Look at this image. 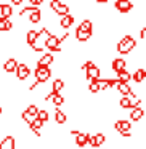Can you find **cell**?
<instances>
[{"label":"cell","mask_w":146,"mask_h":149,"mask_svg":"<svg viewBox=\"0 0 146 149\" xmlns=\"http://www.w3.org/2000/svg\"><path fill=\"white\" fill-rule=\"evenodd\" d=\"M16 143H15V138L13 136H7L0 141V149H15Z\"/></svg>","instance_id":"obj_12"},{"label":"cell","mask_w":146,"mask_h":149,"mask_svg":"<svg viewBox=\"0 0 146 149\" xmlns=\"http://www.w3.org/2000/svg\"><path fill=\"white\" fill-rule=\"evenodd\" d=\"M55 120H56V123H66V120H68V116H66L63 111L56 109V112H55Z\"/></svg>","instance_id":"obj_28"},{"label":"cell","mask_w":146,"mask_h":149,"mask_svg":"<svg viewBox=\"0 0 146 149\" xmlns=\"http://www.w3.org/2000/svg\"><path fill=\"white\" fill-rule=\"evenodd\" d=\"M132 79H133V80L136 82V84H141V82H143V80H145V79H146V71H145V69H143V68H140L138 71H135V72H133Z\"/></svg>","instance_id":"obj_18"},{"label":"cell","mask_w":146,"mask_h":149,"mask_svg":"<svg viewBox=\"0 0 146 149\" xmlns=\"http://www.w3.org/2000/svg\"><path fill=\"white\" fill-rule=\"evenodd\" d=\"M143 116H145V111H143V107L136 106V107H132V109H130V120H133V122H138V120H141Z\"/></svg>","instance_id":"obj_9"},{"label":"cell","mask_w":146,"mask_h":149,"mask_svg":"<svg viewBox=\"0 0 146 149\" xmlns=\"http://www.w3.org/2000/svg\"><path fill=\"white\" fill-rule=\"evenodd\" d=\"M36 37H37V31H29V32L26 34V42L29 43V45H32Z\"/></svg>","instance_id":"obj_30"},{"label":"cell","mask_w":146,"mask_h":149,"mask_svg":"<svg viewBox=\"0 0 146 149\" xmlns=\"http://www.w3.org/2000/svg\"><path fill=\"white\" fill-rule=\"evenodd\" d=\"M47 100H50L55 106H61L63 103H64V98H63V95H59V93H55V91H52V93L47 96Z\"/></svg>","instance_id":"obj_13"},{"label":"cell","mask_w":146,"mask_h":149,"mask_svg":"<svg viewBox=\"0 0 146 149\" xmlns=\"http://www.w3.org/2000/svg\"><path fill=\"white\" fill-rule=\"evenodd\" d=\"M29 127H31V130H34V133H36V132H39V130L43 127V122L39 119V117H34V119L31 120Z\"/></svg>","instance_id":"obj_23"},{"label":"cell","mask_w":146,"mask_h":149,"mask_svg":"<svg viewBox=\"0 0 146 149\" xmlns=\"http://www.w3.org/2000/svg\"><path fill=\"white\" fill-rule=\"evenodd\" d=\"M96 3H106V0H95Z\"/></svg>","instance_id":"obj_41"},{"label":"cell","mask_w":146,"mask_h":149,"mask_svg":"<svg viewBox=\"0 0 146 149\" xmlns=\"http://www.w3.org/2000/svg\"><path fill=\"white\" fill-rule=\"evenodd\" d=\"M2 111H3V109H2V106H0V114H2Z\"/></svg>","instance_id":"obj_42"},{"label":"cell","mask_w":146,"mask_h":149,"mask_svg":"<svg viewBox=\"0 0 146 149\" xmlns=\"http://www.w3.org/2000/svg\"><path fill=\"white\" fill-rule=\"evenodd\" d=\"M61 42H59V39L56 36H53V34H50L48 37H47L45 40V48H48L52 53H59L61 52Z\"/></svg>","instance_id":"obj_3"},{"label":"cell","mask_w":146,"mask_h":149,"mask_svg":"<svg viewBox=\"0 0 146 149\" xmlns=\"http://www.w3.org/2000/svg\"><path fill=\"white\" fill-rule=\"evenodd\" d=\"M79 29L87 31V32H93V23H92L90 19H85V21H82V23L79 24Z\"/></svg>","instance_id":"obj_26"},{"label":"cell","mask_w":146,"mask_h":149,"mask_svg":"<svg viewBox=\"0 0 146 149\" xmlns=\"http://www.w3.org/2000/svg\"><path fill=\"white\" fill-rule=\"evenodd\" d=\"M92 34L93 32H87V31H82V29H75V39L79 40V42H87V40H90Z\"/></svg>","instance_id":"obj_14"},{"label":"cell","mask_w":146,"mask_h":149,"mask_svg":"<svg viewBox=\"0 0 146 149\" xmlns=\"http://www.w3.org/2000/svg\"><path fill=\"white\" fill-rule=\"evenodd\" d=\"M26 112H29L32 117H36L37 112H39V107H37L36 104H29V106H27V109H26Z\"/></svg>","instance_id":"obj_35"},{"label":"cell","mask_w":146,"mask_h":149,"mask_svg":"<svg viewBox=\"0 0 146 149\" xmlns=\"http://www.w3.org/2000/svg\"><path fill=\"white\" fill-rule=\"evenodd\" d=\"M88 90H90L92 93H98V91H100V87H98L96 79H95V80H90V85H88Z\"/></svg>","instance_id":"obj_34"},{"label":"cell","mask_w":146,"mask_h":149,"mask_svg":"<svg viewBox=\"0 0 146 149\" xmlns=\"http://www.w3.org/2000/svg\"><path fill=\"white\" fill-rule=\"evenodd\" d=\"M96 82H98V87H100V91L109 88V85H108V79H96Z\"/></svg>","instance_id":"obj_33"},{"label":"cell","mask_w":146,"mask_h":149,"mask_svg":"<svg viewBox=\"0 0 146 149\" xmlns=\"http://www.w3.org/2000/svg\"><path fill=\"white\" fill-rule=\"evenodd\" d=\"M56 15H58V16H64V15H68L69 13V5H66V3H61V2H59L58 5H56V8L55 10Z\"/></svg>","instance_id":"obj_19"},{"label":"cell","mask_w":146,"mask_h":149,"mask_svg":"<svg viewBox=\"0 0 146 149\" xmlns=\"http://www.w3.org/2000/svg\"><path fill=\"white\" fill-rule=\"evenodd\" d=\"M85 75H87V79L88 80H95V79H100V75H101V71H100V68L98 66H90V68L85 71Z\"/></svg>","instance_id":"obj_7"},{"label":"cell","mask_w":146,"mask_h":149,"mask_svg":"<svg viewBox=\"0 0 146 149\" xmlns=\"http://www.w3.org/2000/svg\"><path fill=\"white\" fill-rule=\"evenodd\" d=\"M53 59H55V56H53L52 53H45V55H42V58L37 61V66H47V68H48L53 63Z\"/></svg>","instance_id":"obj_15"},{"label":"cell","mask_w":146,"mask_h":149,"mask_svg":"<svg viewBox=\"0 0 146 149\" xmlns=\"http://www.w3.org/2000/svg\"><path fill=\"white\" fill-rule=\"evenodd\" d=\"M11 3L13 5H21L23 3V0H11Z\"/></svg>","instance_id":"obj_40"},{"label":"cell","mask_w":146,"mask_h":149,"mask_svg":"<svg viewBox=\"0 0 146 149\" xmlns=\"http://www.w3.org/2000/svg\"><path fill=\"white\" fill-rule=\"evenodd\" d=\"M111 68H112L114 72H119V71H122V69H125V59H122V58L112 59V64H111Z\"/></svg>","instance_id":"obj_16"},{"label":"cell","mask_w":146,"mask_h":149,"mask_svg":"<svg viewBox=\"0 0 146 149\" xmlns=\"http://www.w3.org/2000/svg\"><path fill=\"white\" fill-rule=\"evenodd\" d=\"M114 128H116L119 133H127V132H130V128H132V123H130L129 120H117L116 125H114Z\"/></svg>","instance_id":"obj_8"},{"label":"cell","mask_w":146,"mask_h":149,"mask_svg":"<svg viewBox=\"0 0 146 149\" xmlns=\"http://www.w3.org/2000/svg\"><path fill=\"white\" fill-rule=\"evenodd\" d=\"M116 88H117V91H119L122 96H129V95L132 93V88H130V85L127 84V82H117Z\"/></svg>","instance_id":"obj_10"},{"label":"cell","mask_w":146,"mask_h":149,"mask_svg":"<svg viewBox=\"0 0 146 149\" xmlns=\"http://www.w3.org/2000/svg\"><path fill=\"white\" fill-rule=\"evenodd\" d=\"M114 7H116V10L119 11V13L125 15V13H129V11L133 8V3L130 2V0H116Z\"/></svg>","instance_id":"obj_5"},{"label":"cell","mask_w":146,"mask_h":149,"mask_svg":"<svg viewBox=\"0 0 146 149\" xmlns=\"http://www.w3.org/2000/svg\"><path fill=\"white\" fill-rule=\"evenodd\" d=\"M34 74H36V82L43 84V82H47L50 79L52 71H50V68H47V66H37V69H36Z\"/></svg>","instance_id":"obj_4"},{"label":"cell","mask_w":146,"mask_h":149,"mask_svg":"<svg viewBox=\"0 0 146 149\" xmlns=\"http://www.w3.org/2000/svg\"><path fill=\"white\" fill-rule=\"evenodd\" d=\"M16 66H18V61H16L15 58H10V59H7V61H5L3 71H5V72H15Z\"/></svg>","instance_id":"obj_17"},{"label":"cell","mask_w":146,"mask_h":149,"mask_svg":"<svg viewBox=\"0 0 146 149\" xmlns=\"http://www.w3.org/2000/svg\"><path fill=\"white\" fill-rule=\"evenodd\" d=\"M87 135H88V133H80V132H77V135H75V144H77L79 148H84V146H87Z\"/></svg>","instance_id":"obj_20"},{"label":"cell","mask_w":146,"mask_h":149,"mask_svg":"<svg viewBox=\"0 0 146 149\" xmlns=\"http://www.w3.org/2000/svg\"><path fill=\"white\" fill-rule=\"evenodd\" d=\"M48 36H50L48 27H43L42 31H39V32H37L36 40H34V43L31 45L34 52H37V53H43V50H45V40H47V37H48Z\"/></svg>","instance_id":"obj_2"},{"label":"cell","mask_w":146,"mask_h":149,"mask_svg":"<svg viewBox=\"0 0 146 149\" xmlns=\"http://www.w3.org/2000/svg\"><path fill=\"white\" fill-rule=\"evenodd\" d=\"M135 47H136V40L133 39L132 36H124L122 39L119 40V43H117L116 48H117V52H119L120 55H129Z\"/></svg>","instance_id":"obj_1"},{"label":"cell","mask_w":146,"mask_h":149,"mask_svg":"<svg viewBox=\"0 0 146 149\" xmlns=\"http://www.w3.org/2000/svg\"><path fill=\"white\" fill-rule=\"evenodd\" d=\"M74 24V16L72 15H64V16H61V21H59V26H61V29H69V27Z\"/></svg>","instance_id":"obj_11"},{"label":"cell","mask_w":146,"mask_h":149,"mask_svg":"<svg viewBox=\"0 0 146 149\" xmlns=\"http://www.w3.org/2000/svg\"><path fill=\"white\" fill-rule=\"evenodd\" d=\"M11 27H13V23H11L10 19H5V18H0V31L2 32H7V31H11Z\"/></svg>","instance_id":"obj_24"},{"label":"cell","mask_w":146,"mask_h":149,"mask_svg":"<svg viewBox=\"0 0 146 149\" xmlns=\"http://www.w3.org/2000/svg\"><path fill=\"white\" fill-rule=\"evenodd\" d=\"M43 2H45V0H31V5H32V7H40Z\"/></svg>","instance_id":"obj_37"},{"label":"cell","mask_w":146,"mask_h":149,"mask_svg":"<svg viewBox=\"0 0 146 149\" xmlns=\"http://www.w3.org/2000/svg\"><path fill=\"white\" fill-rule=\"evenodd\" d=\"M13 15V7L11 5H2V11H0V18L10 19V16Z\"/></svg>","instance_id":"obj_21"},{"label":"cell","mask_w":146,"mask_h":149,"mask_svg":"<svg viewBox=\"0 0 146 149\" xmlns=\"http://www.w3.org/2000/svg\"><path fill=\"white\" fill-rule=\"evenodd\" d=\"M40 19H42V11H40L39 8H37V10H34L32 13L29 15V21H31L32 24H37Z\"/></svg>","instance_id":"obj_25"},{"label":"cell","mask_w":146,"mask_h":149,"mask_svg":"<svg viewBox=\"0 0 146 149\" xmlns=\"http://www.w3.org/2000/svg\"><path fill=\"white\" fill-rule=\"evenodd\" d=\"M90 66H93V61H87V63H84V66H82V69H84V71H87V69L90 68Z\"/></svg>","instance_id":"obj_38"},{"label":"cell","mask_w":146,"mask_h":149,"mask_svg":"<svg viewBox=\"0 0 146 149\" xmlns=\"http://www.w3.org/2000/svg\"><path fill=\"white\" fill-rule=\"evenodd\" d=\"M116 74H117V82H127V84H129V80L132 79V74H130V72H127L125 69L116 72Z\"/></svg>","instance_id":"obj_22"},{"label":"cell","mask_w":146,"mask_h":149,"mask_svg":"<svg viewBox=\"0 0 146 149\" xmlns=\"http://www.w3.org/2000/svg\"><path fill=\"white\" fill-rule=\"evenodd\" d=\"M32 119H34V117L31 116L29 112H26V111H24V112H23V120H24V122H26V123H31V120H32Z\"/></svg>","instance_id":"obj_36"},{"label":"cell","mask_w":146,"mask_h":149,"mask_svg":"<svg viewBox=\"0 0 146 149\" xmlns=\"http://www.w3.org/2000/svg\"><path fill=\"white\" fill-rule=\"evenodd\" d=\"M93 136H95V146H96V148H100L104 143V139H106V136H104L103 133H96V135H93Z\"/></svg>","instance_id":"obj_29"},{"label":"cell","mask_w":146,"mask_h":149,"mask_svg":"<svg viewBox=\"0 0 146 149\" xmlns=\"http://www.w3.org/2000/svg\"><path fill=\"white\" fill-rule=\"evenodd\" d=\"M36 117H39V119L42 120L43 123H45L47 120H48V117H50V116H48V112H47L45 109H39V112H37V116H36Z\"/></svg>","instance_id":"obj_32"},{"label":"cell","mask_w":146,"mask_h":149,"mask_svg":"<svg viewBox=\"0 0 146 149\" xmlns=\"http://www.w3.org/2000/svg\"><path fill=\"white\" fill-rule=\"evenodd\" d=\"M140 39H141V40H145V39H146V29H145V27H143V29L140 31Z\"/></svg>","instance_id":"obj_39"},{"label":"cell","mask_w":146,"mask_h":149,"mask_svg":"<svg viewBox=\"0 0 146 149\" xmlns=\"http://www.w3.org/2000/svg\"><path fill=\"white\" fill-rule=\"evenodd\" d=\"M119 106L122 107V109H130V100H129V96H124V98H120V101H119Z\"/></svg>","instance_id":"obj_31"},{"label":"cell","mask_w":146,"mask_h":149,"mask_svg":"<svg viewBox=\"0 0 146 149\" xmlns=\"http://www.w3.org/2000/svg\"><path fill=\"white\" fill-rule=\"evenodd\" d=\"M63 88H64V82H63L61 79H55V82H53V85H52V91L59 93Z\"/></svg>","instance_id":"obj_27"},{"label":"cell","mask_w":146,"mask_h":149,"mask_svg":"<svg viewBox=\"0 0 146 149\" xmlns=\"http://www.w3.org/2000/svg\"><path fill=\"white\" fill-rule=\"evenodd\" d=\"M15 72H16V77L20 79V80H26L27 77L31 75V69H29V66L27 64H23V63H18V66H16V69H15Z\"/></svg>","instance_id":"obj_6"}]
</instances>
